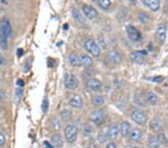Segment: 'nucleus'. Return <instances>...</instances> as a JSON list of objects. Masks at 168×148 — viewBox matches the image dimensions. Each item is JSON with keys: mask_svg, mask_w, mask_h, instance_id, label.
<instances>
[{"mask_svg": "<svg viewBox=\"0 0 168 148\" xmlns=\"http://www.w3.org/2000/svg\"><path fill=\"white\" fill-rule=\"evenodd\" d=\"M12 33L11 23L8 18H3L0 23V41H8Z\"/></svg>", "mask_w": 168, "mask_h": 148, "instance_id": "1", "label": "nucleus"}, {"mask_svg": "<svg viewBox=\"0 0 168 148\" xmlns=\"http://www.w3.org/2000/svg\"><path fill=\"white\" fill-rule=\"evenodd\" d=\"M85 48L86 51L93 56L98 57L100 55V48L95 41L93 39H89L85 43Z\"/></svg>", "mask_w": 168, "mask_h": 148, "instance_id": "2", "label": "nucleus"}, {"mask_svg": "<svg viewBox=\"0 0 168 148\" xmlns=\"http://www.w3.org/2000/svg\"><path fill=\"white\" fill-rule=\"evenodd\" d=\"M64 135L69 143L76 141L78 135V129L74 125H68L64 130Z\"/></svg>", "mask_w": 168, "mask_h": 148, "instance_id": "3", "label": "nucleus"}, {"mask_svg": "<svg viewBox=\"0 0 168 148\" xmlns=\"http://www.w3.org/2000/svg\"><path fill=\"white\" fill-rule=\"evenodd\" d=\"M64 85L66 88L70 90L76 89L79 85V81L74 75L70 73H66L64 76Z\"/></svg>", "mask_w": 168, "mask_h": 148, "instance_id": "4", "label": "nucleus"}, {"mask_svg": "<svg viewBox=\"0 0 168 148\" xmlns=\"http://www.w3.org/2000/svg\"><path fill=\"white\" fill-rule=\"evenodd\" d=\"M132 119L134 122L139 125H145L147 121V118L145 114L139 109H135L132 112Z\"/></svg>", "mask_w": 168, "mask_h": 148, "instance_id": "5", "label": "nucleus"}, {"mask_svg": "<svg viewBox=\"0 0 168 148\" xmlns=\"http://www.w3.org/2000/svg\"><path fill=\"white\" fill-rule=\"evenodd\" d=\"M90 120L97 125L101 124L105 118V113L103 110H95L92 112L90 115Z\"/></svg>", "mask_w": 168, "mask_h": 148, "instance_id": "6", "label": "nucleus"}, {"mask_svg": "<svg viewBox=\"0 0 168 148\" xmlns=\"http://www.w3.org/2000/svg\"><path fill=\"white\" fill-rule=\"evenodd\" d=\"M126 32H127L129 38L132 41H139L142 38V35H141V32L136 28L134 27L133 26H131V25L128 26L126 27Z\"/></svg>", "mask_w": 168, "mask_h": 148, "instance_id": "7", "label": "nucleus"}, {"mask_svg": "<svg viewBox=\"0 0 168 148\" xmlns=\"http://www.w3.org/2000/svg\"><path fill=\"white\" fill-rule=\"evenodd\" d=\"M147 55V52L146 50H139V51H135L130 54V58L134 62L141 64L144 63V56Z\"/></svg>", "mask_w": 168, "mask_h": 148, "instance_id": "8", "label": "nucleus"}, {"mask_svg": "<svg viewBox=\"0 0 168 148\" xmlns=\"http://www.w3.org/2000/svg\"><path fill=\"white\" fill-rule=\"evenodd\" d=\"M83 12L85 14V15L88 17L90 20H93V19L96 18L98 16V12L96 10V8H94V7H92L91 5H85L83 6Z\"/></svg>", "mask_w": 168, "mask_h": 148, "instance_id": "9", "label": "nucleus"}, {"mask_svg": "<svg viewBox=\"0 0 168 148\" xmlns=\"http://www.w3.org/2000/svg\"><path fill=\"white\" fill-rule=\"evenodd\" d=\"M101 88V82L97 79H91L87 82V88L91 91H98Z\"/></svg>", "mask_w": 168, "mask_h": 148, "instance_id": "10", "label": "nucleus"}, {"mask_svg": "<svg viewBox=\"0 0 168 148\" xmlns=\"http://www.w3.org/2000/svg\"><path fill=\"white\" fill-rule=\"evenodd\" d=\"M70 106L75 109H81L83 106V100L79 94H75L70 98Z\"/></svg>", "mask_w": 168, "mask_h": 148, "instance_id": "11", "label": "nucleus"}, {"mask_svg": "<svg viewBox=\"0 0 168 148\" xmlns=\"http://www.w3.org/2000/svg\"><path fill=\"white\" fill-rule=\"evenodd\" d=\"M119 132H120V130H119L118 126L117 124H113L109 127L107 132L108 138L110 140H115L118 137Z\"/></svg>", "mask_w": 168, "mask_h": 148, "instance_id": "12", "label": "nucleus"}, {"mask_svg": "<svg viewBox=\"0 0 168 148\" xmlns=\"http://www.w3.org/2000/svg\"><path fill=\"white\" fill-rule=\"evenodd\" d=\"M157 36L161 44H163L166 40L167 27L164 24L158 25L157 28Z\"/></svg>", "mask_w": 168, "mask_h": 148, "instance_id": "13", "label": "nucleus"}, {"mask_svg": "<svg viewBox=\"0 0 168 148\" xmlns=\"http://www.w3.org/2000/svg\"><path fill=\"white\" fill-rule=\"evenodd\" d=\"M108 58L110 61L112 62L113 64H118L122 61L121 53L116 50H111V51L109 53Z\"/></svg>", "mask_w": 168, "mask_h": 148, "instance_id": "14", "label": "nucleus"}, {"mask_svg": "<svg viewBox=\"0 0 168 148\" xmlns=\"http://www.w3.org/2000/svg\"><path fill=\"white\" fill-rule=\"evenodd\" d=\"M143 4L148 7L153 11H156L160 8V2L158 0H144Z\"/></svg>", "mask_w": 168, "mask_h": 148, "instance_id": "15", "label": "nucleus"}, {"mask_svg": "<svg viewBox=\"0 0 168 148\" xmlns=\"http://www.w3.org/2000/svg\"><path fill=\"white\" fill-rule=\"evenodd\" d=\"M150 128L155 132H159L162 129V123L158 117H155L150 122Z\"/></svg>", "mask_w": 168, "mask_h": 148, "instance_id": "16", "label": "nucleus"}, {"mask_svg": "<svg viewBox=\"0 0 168 148\" xmlns=\"http://www.w3.org/2000/svg\"><path fill=\"white\" fill-rule=\"evenodd\" d=\"M130 130L131 125L129 122H127V121H123V122L120 124V133H121L122 136L126 137V136L130 133Z\"/></svg>", "mask_w": 168, "mask_h": 148, "instance_id": "17", "label": "nucleus"}, {"mask_svg": "<svg viewBox=\"0 0 168 148\" xmlns=\"http://www.w3.org/2000/svg\"><path fill=\"white\" fill-rule=\"evenodd\" d=\"M145 98L147 100V101L150 103V105H156L158 103V97L155 94H154L152 91H148L145 94Z\"/></svg>", "mask_w": 168, "mask_h": 148, "instance_id": "18", "label": "nucleus"}, {"mask_svg": "<svg viewBox=\"0 0 168 148\" xmlns=\"http://www.w3.org/2000/svg\"><path fill=\"white\" fill-rule=\"evenodd\" d=\"M52 143V146L55 147H61L63 146V141L61 138V135L58 134H54L51 137Z\"/></svg>", "mask_w": 168, "mask_h": 148, "instance_id": "19", "label": "nucleus"}, {"mask_svg": "<svg viewBox=\"0 0 168 148\" xmlns=\"http://www.w3.org/2000/svg\"><path fill=\"white\" fill-rule=\"evenodd\" d=\"M69 61H70V64L73 67H81L82 66V62H81L80 58L76 54H71L69 56Z\"/></svg>", "mask_w": 168, "mask_h": 148, "instance_id": "20", "label": "nucleus"}, {"mask_svg": "<svg viewBox=\"0 0 168 148\" xmlns=\"http://www.w3.org/2000/svg\"><path fill=\"white\" fill-rule=\"evenodd\" d=\"M79 58H80L82 65H85L86 67H91L94 64V61H93L92 58L90 57L88 55L83 54L81 56H79Z\"/></svg>", "mask_w": 168, "mask_h": 148, "instance_id": "21", "label": "nucleus"}, {"mask_svg": "<svg viewBox=\"0 0 168 148\" xmlns=\"http://www.w3.org/2000/svg\"><path fill=\"white\" fill-rule=\"evenodd\" d=\"M142 138V132L138 129H135L132 131L130 135L131 140L135 142L139 141Z\"/></svg>", "mask_w": 168, "mask_h": 148, "instance_id": "22", "label": "nucleus"}, {"mask_svg": "<svg viewBox=\"0 0 168 148\" xmlns=\"http://www.w3.org/2000/svg\"><path fill=\"white\" fill-rule=\"evenodd\" d=\"M92 103L94 106H100L105 103V99L102 96H100V95L94 96L92 99Z\"/></svg>", "mask_w": 168, "mask_h": 148, "instance_id": "23", "label": "nucleus"}, {"mask_svg": "<svg viewBox=\"0 0 168 148\" xmlns=\"http://www.w3.org/2000/svg\"><path fill=\"white\" fill-rule=\"evenodd\" d=\"M73 16L76 21L79 22V23H84V22H85L83 16H82V14H81L80 11L78 9L74 8V9L73 10Z\"/></svg>", "mask_w": 168, "mask_h": 148, "instance_id": "24", "label": "nucleus"}, {"mask_svg": "<svg viewBox=\"0 0 168 148\" xmlns=\"http://www.w3.org/2000/svg\"><path fill=\"white\" fill-rule=\"evenodd\" d=\"M148 146L150 148H159L160 147V143L158 142V141L157 140L155 137L152 136L148 141Z\"/></svg>", "mask_w": 168, "mask_h": 148, "instance_id": "25", "label": "nucleus"}, {"mask_svg": "<svg viewBox=\"0 0 168 148\" xmlns=\"http://www.w3.org/2000/svg\"><path fill=\"white\" fill-rule=\"evenodd\" d=\"M61 117L65 122L69 121L72 118V112L70 110H64L61 112Z\"/></svg>", "mask_w": 168, "mask_h": 148, "instance_id": "26", "label": "nucleus"}, {"mask_svg": "<svg viewBox=\"0 0 168 148\" xmlns=\"http://www.w3.org/2000/svg\"><path fill=\"white\" fill-rule=\"evenodd\" d=\"M98 4L101 8L104 10H107L111 5L110 0H99Z\"/></svg>", "mask_w": 168, "mask_h": 148, "instance_id": "27", "label": "nucleus"}, {"mask_svg": "<svg viewBox=\"0 0 168 148\" xmlns=\"http://www.w3.org/2000/svg\"><path fill=\"white\" fill-rule=\"evenodd\" d=\"M157 140L158 141V142L160 143V144H163V145H167L168 144V139L167 138V137L165 136L164 134L163 133H159L158 135L156 137Z\"/></svg>", "mask_w": 168, "mask_h": 148, "instance_id": "28", "label": "nucleus"}, {"mask_svg": "<svg viewBox=\"0 0 168 148\" xmlns=\"http://www.w3.org/2000/svg\"><path fill=\"white\" fill-rule=\"evenodd\" d=\"M84 135L85 136H90L92 135L93 132H94V129H93L91 125H86V127L84 129Z\"/></svg>", "mask_w": 168, "mask_h": 148, "instance_id": "29", "label": "nucleus"}, {"mask_svg": "<svg viewBox=\"0 0 168 148\" xmlns=\"http://www.w3.org/2000/svg\"><path fill=\"white\" fill-rule=\"evenodd\" d=\"M138 18H139V20L141 22V23H146L149 20V17L146 13L144 12H141L139 14H138Z\"/></svg>", "mask_w": 168, "mask_h": 148, "instance_id": "30", "label": "nucleus"}, {"mask_svg": "<svg viewBox=\"0 0 168 148\" xmlns=\"http://www.w3.org/2000/svg\"><path fill=\"white\" fill-rule=\"evenodd\" d=\"M41 109L43 112H46L49 109V101L46 99H44L42 102V105H41Z\"/></svg>", "mask_w": 168, "mask_h": 148, "instance_id": "31", "label": "nucleus"}, {"mask_svg": "<svg viewBox=\"0 0 168 148\" xmlns=\"http://www.w3.org/2000/svg\"><path fill=\"white\" fill-rule=\"evenodd\" d=\"M108 138V135H107V133H104L102 132L99 133L98 135V140L100 142V143H104L105 141L106 140H107Z\"/></svg>", "mask_w": 168, "mask_h": 148, "instance_id": "32", "label": "nucleus"}, {"mask_svg": "<svg viewBox=\"0 0 168 148\" xmlns=\"http://www.w3.org/2000/svg\"><path fill=\"white\" fill-rule=\"evenodd\" d=\"M23 91L21 88H17V89L16 90L15 97H16V99H17L18 101H20V99L22 98V97H23Z\"/></svg>", "mask_w": 168, "mask_h": 148, "instance_id": "33", "label": "nucleus"}, {"mask_svg": "<svg viewBox=\"0 0 168 148\" xmlns=\"http://www.w3.org/2000/svg\"><path fill=\"white\" fill-rule=\"evenodd\" d=\"M5 142H6V138L5 135L0 132V147L4 146L5 144Z\"/></svg>", "mask_w": 168, "mask_h": 148, "instance_id": "34", "label": "nucleus"}, {"mask_svg": "<svg viewBox=\"0 0 168 148\" xmlns=\"http://www.w3.org/2000/svg\"><path fill=\"white\" fill-rule=\"evenodd\" d=\"M151 80L155 82H161L164 80V77H162V76H156V77L152 78Z\"/></svg>", "mask_w": 168, "mask_h": 148, "instance_id": "35", "label": "nucleus"}, {"mask_svg": "<svg viewBox=\"0 0 168 148\" xmlns=\"http://www.w3.org/2000/svg\"><path fill=\"white\" fill-rule=\"evenodd\" d=\"M29 60H30V58H29L27 60V62L26 63V65L24 66V70H25V72H28V71L29 70V69H30V67H31V64H30V63H29Z\"/></svg>", "mask_w": 168, "mask_h": 148, "instance_id": "36", "label": "nucleus"}, {"mask_svg": "<svg viewBox=\"0 0 168 148\" xmlns=\"http://www.w3.org/2000/svg\"><path fill=\"white\" fill-rule=\"evenodd\" d=\"M17 86L22 88V87H23L25 85L24 81H23L22 79H18L17 80Z\"/></svg>", "mask_w": 168, "mask_h": 148, "instance_id": "37", "label": "nucleus"}, {"mask_svg": "<svg viewBox=\"0 0 168 148\" xmlns=\"http://www.w3.org/2000/svg\"><path fill=\"white\" fill-rule=\"evenodd\" d=\"M43 146L45 148H54V147L52 146V144H50L49 142H48L47 141H44Z\"/></svg>", "mask_w": 168, "mask_h": 148, "instance_id": "38", "label": "nucleus"}, {"mask_svg": "<svg viewBox=\"0 0 168 148\" xmlns=\"http://www.w3.org/2000/svg\"><path fill=\"white\" fill-rule=\"evenodd\" d=\"M23 53H24V51H23V49L20 48V49H18V50H17V56H19V57H21V56L23 55Z\"/></svg>", "mask_w": 168, "mask_h": 148, "instance_id": "39", "label": "nucleus"}, {"mask_svg": "<svg viewBox=\"0 0 168 148\" xmlns=\"http://www.w3.org/2000/svg\"><path fill=\"white\" fill-rule=\"evenodd\" d=\"M106 148H117V146H116V144L114 143H110L106 147Z\"/></svg>", "mask_w": 168, "mask_h": 148, "instance_id": "40", "label": "nucleus"}, {"mask_svg": "<svg viewBox=\"0 0 168 148\" xmlns=\"http://www.w3.org/2000/svg\"><path fill=\"white\" fill-rule=\"evenodd\" d=\"M5 97V94H4V92H2V91H0V101L3 100Z\"/></svg>", "mask_w": 168, "mask_h": 148, "instance_id": "41", "label": "nucleus"}, {"mask_svg": "<svg viewBox=\"0 0 168 148\" xmlns=\"http://www.w3.org/2000/svg\"><path fill=\"white\" fill-rule=\"evenodd\" d=\"M4 62H5V59H4V58L2 56H0V66L3 64Z\"/></svg>", "mask_w": 168, "mask_h": 148, "instance_id": "42", "label": "nucleus"}, {"mask_svg": "<svg viewBox=\"0 0 168 148\" xmlns=\"http://www.w3.org/2000/svg\"><path fill=\"white\" fill-rule=\"evenodd\" d=\"M64 29H68V24H64Z\"/></svg>", "mask_w": 168, "mask_h": 148, "instance_id": "43", "label": "nucleus"}, {"mask_svg": "<svg viewBox=\"0 0 168 148\" xmlns=\"http://www.w3.org/2000/svg\"><path fill=\"white\" fill-rule=\"evenodd\" d=\"M0 113H1V108H0Z\"/></svg>", "mask_w": 168, "mask_h": 148, "instance_id": "44", "label": "nucleus"}]
</instances>
